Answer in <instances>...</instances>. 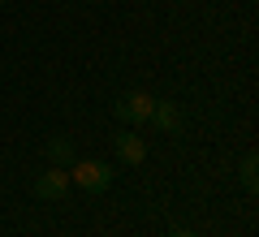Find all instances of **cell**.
Segmentation results:
<instances>
[{
	"label": "cell",
	"instance_id": "6da1fadb",
	"mask_svg": "<svg viewBox=\"0 0 259 237\" xmlns=\"http://www.w3.org/2000/svg\"><path fill=\"white\" fill-rule=\"evenodd\" d=\"M74 173H69V185H78V190L87 194H100L112 185V164H104V160H74Z\"/></svg>",
	"mask_w": 259,
	"mask_h": 237
},
{
	"label": "cell",
	"instance_id": "7a4b0ae2",
	"mask_svg": "<svg viewBox=\"0 0 259 237\" xmlns=\"http://www.w3.org/2000/svg\"><path fill=\"white\" fill-rule=\"evenodd\" d=\"M112 108H117V117L125 121V125H143V121L151 117V108H156V100H151L147 91H125Z\"/></svg>",
	"mask_w": 259,
	"mask_h": 237
},
{
	"label": "cell",
	"instance_id": "3957f363",
	"mask_svg": "<svg viewBox=\"0 0 259 237\" xmlns=\"http://www.w3.org/2000/svg\"><path fill=\"white\" fill-rule=\"evenodd\" d=\"M65 190H69V173L65 168H48V173H39V181H35V199H44V203H56V199H65Z\"/></svg>",
	"mask_w": 259,
	"mask_h": 237
},
{
	"label": "cell",
	"instance_id": "277c9868",
	"mask_svg": "<svg viewBox=\"0 0 259 237\" xmlns=\"http://www.w3.org/2000/svg\"><path fill=\"white\" fill-rule=\"evenodd\" d=\"M112 147H117V160H121V164H143V160H147V143H143L134 129H121V134L112 138Z\"/></svg>",
	"mask_w": 259,
	"mask_h": 237
},
{
	"label": "cell",
	"instance_id": "5b68a950",
	"mask_svg": "<svg viewBox=\"0 0 259 237\" xmlns=\"http://www.w3.org/2000/svg\"><path fill=\"white\" fill-rule=\"evenodd\" d=\"M147 121L156 129H164V134H177V129H182V112H177V104H168V100H156V108H151Z\"/></svg>",
	"mask_w": 259,
	"mask_h": 237
},
{
	"label": "cell",
	"instance_id": "8992f818",
	"mask_svg": "<svg viewBox=\"0 0 259 237\" xmlns=\"http://www.w3.org/2000/svg\"><path fill=\"white\" fill-rule=\"evenodd\" d=\"M48 160H52L56 168H69V164L78 160V155H74V138H65V134L48 138Z\"/></svg>",
	"mask_w": 259,
	"mask_h": 237
},
{
	"label": "cell",
	"instance_id": "52a82bcc",
	"mask_svg": "<svg viewBox=\"0 0 259 237\" xmlns=\"http://www.w3.org/2000/svg\"><path fill=\"white\" fill-rule=\"evenodd\" d=\"M242 185H246V194H255L259 190V160H255V155H246V160H242Z\"/></svg>",
	"mask_w": 259,
	"mask_h": 237
},
{
	"label": "cell",
	"instance_id": "ba28073f",
	"mask_svg": "<svg viewBox=\"0 0 259 237\" xmlns=\"http://www.w3.org/2000/svg\"><path fill=\"white\" fill-rule=\"evenodd\" d=\"M168 237H199V233H190V228H173Z\"/></svg>",
	"mask_w": 259,
	"mask_h": 237
}]
</instances>
